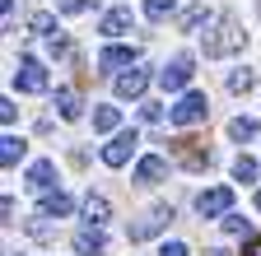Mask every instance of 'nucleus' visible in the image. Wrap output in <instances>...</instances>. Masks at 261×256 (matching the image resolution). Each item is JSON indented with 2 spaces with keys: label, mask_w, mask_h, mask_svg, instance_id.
Instances as JSON below:
<instances>
[{
  "label": "nucleus",
  "mask_w": 261,
  "mask_h": 256,
  "mask_svg": "<svg viewBox=\"0 0 261 256\" xmlns=\"http://www.w3.org/2000/svg\"><path fill=\"white\" fill-rule=\"evenodd\" d=\"M145 89H149V75H145V70H126V75H117V98H140Z\"/></svg>",
  "instance_id": "9b49d317"
},
{
  "label": "nucleus",
  "mask_w": 261,
  "mask_h": 256,
  "mask_svg": "<svg viewBox=\"0 0 261 256\" xmlns=\"http://www.w3.org/2000/svg\"><path fill=\"white\" fill-rule=\"evenodd\" d=\"M121 66H136V47H103L98 51V70H121Z\"/></svg>",
  "instance_id": "9d476101"
},
{
  "label": "nucleus",
  "mask_w": 261,
  "mask_h": 256,
  "mask_svg": "<svg viewBox=\"0 0 261 256\" xmlns=\"http://www.w3.org/2000/svg\"><path fill=\"white\" fill-rule=\"evenodd\" d=\"M205 117H210V98H205L201 89H187L182 98L168 107V121H173V126H201Z\"/></svg>",
  "instance_id": "f03ea898"
},
{
  "label": "nucleus",
  "mask_w": 261,
  "mask_h": 256,
  "mask_svg": "<svg viewBox=\"0 0 261 256\" xmlns=\"http://www.w3.org/2000/svg\"><path fill=\"white\" fill-rule=\"evenodd\" d=\"M256 210H261V191H256Z\"/></svg>",
  "instance_id": "7c9ffc66"
},
{
  "label": "nucleus",
  "mask_w": 261,
  "mask_h": 256,
  "mask_svg": "<svg viewBox=\"0 0 261 256\" xmlns=\"http://www.w3.org/2000/svg\"><path fill=\"white\" fill-rule=\"evenodd\" d=\"M233 177H238V182H256V177H261V163H256V158H247V154H238V158H233Z\"/></svg>",
  "instance_id": "a211bd4d"
},
{
  "label": "nucleus",
  "mask_w": 261,
  "mask_h": 256,
  "mask_svg": "<svg viewBox=\"0 0 261 256\" xmlns=\"http://www.w3.org/2000/svg\"><path fill=\"white\" fill-rule=\"evenodd\" d=\"M56 10L61 14H80V10H89V0H56Z\"/></svg>",
  "instance_id": "393cba45"
},
{
  "label": "nucleus",
  "mask_w": 261,
  "mask_h": 256,
  "mask_svg": "<svg viewBox=\"0 0 261 256\" xmlns=\"http://www.w3.org/2000/svg\"><path fill=\"white\" fill-rule=\"evenodd\" d=\"M243 256H261V238H252V242L243 247Z\"/></svg>",
  "instance_id": "c85d7f7f"
},
{
  "label": "nucleus",
  "mask_w": 261,
  "mask_h": 256,
  "mask_svg": "<svg viewBox=\"0 0 261 256\" xmlns=\"http://www.w3.org/2000/svg\"><path fill=\"white\" fill-rule=\"evenodd\" d=\"M159 84L168 89V93H173V89H187V84H191V56H173L168 66L159 70Z\"/></svg>",
  "instance_id": "0eeeda50"
},
{
  "label": "nucleus",
  "mask_w": 261,
  "mask_h": 256,
  "mask_svg": "<svg viewBox=\"0 0 261 256\" xmlns=\"http://www.w3.org/2000/svg\"><path fill=\"white\" fill-rule=\"evenodd\" d=\"M247 42V33H243V19H233V14H219L215 19V33L205 38V56H228V51H238Z\"/></svg>",
  "instance_id": "f257e3e1"
},
{
  "label": "nucleus",
  "mask_w": 261,
  "mask_h": 256,
  "mask_svg": "<svg viewBox=\"0 0 261 256\" xmlns=\"http://www.w3.org/2000/svg\"><path fill=\"white\" fill-rule=\"evenodd\" d=\"M103 247H108V238L98 233V229H80L75 233V251L80 256H103Z\"/></svg>",
  "instance_id": "ddd939ff"
},
{
  "label": "nucleus",
  "mask_w": 261,
  "mask_h": 256,
  "mask_svg": "<svg viewBox=\"0 0 261 256\" xmlns=\"http://www.w3.org/2000/svg\"><path fill=\"white\" fill-rule=\"evenodd\" d=\"M51 177H56V163H51V158H38V163L28 168V186H33V191H42V196L51 191Z\"/></svg>",
  "instance_id": "f8f14e48"
},
{
  "label": "nucleus",
  "mask_w": 261,
  "mask_h": 256,
  "mask_svg": "<svg viewBox=\"0 0 261 256\" xmlns=\"http://www.w3.org/2000/svg\"><path fill=\"white\" fill-rule=\"evenodd\" d=\"M56 112H61V121H80V93L75 89H56Z\"/></svg>",
  "instance_id": "2eb2a0df"
},
{
  "label": "nucleus",
  "mask_w": 261,
  "mask_h": 256,
  "mask_svg": "<svg viewBox=\"0 0 261 256\" xmlns=\"http://www.w3.org/2000/svg\"><path fill=\"white\" fill-rule=\"evenodd\" d=\"M136 28V14H130L126 5H117V10H108L103 19H98V33L103 38H121V33H130Z\"/></svg>",
  "instance_id": "6e6552de"
},
{
  "label": "nucleus",
  "mask_w": 261,
  "mask_h": 256,
  "mask_svg": "<svg viewBox=\"0 0 261 256\" xmlns=\"http://www.w3.org/2000/svg\"><path fill=\"white\" fill-rule=\"evenodd\" d=\"M210 256H228V251H210Z\"/></svg>",
  "instance_id": "2f4dec72"
},
{
  "label": "nucleus",
  "mask_w": 261,
  "mask_h": 256,
  "mask_svg": "<svg viewBox=\"0 0 261 256\" xmlns=\"http://www.w3.org/2000/svg\"><path fill=\"white\" fill-rule=\"evenodd\" d=\"M215 14H210V5H187L182 10V33H196L201 23H210Z\"/></svg>",
  "instance_id": "dca6fc26"
},
{
  "label": "nucleus",
  "mask_w": 261,
  "mask_h": 256,
  "mask_svg": "<svg viewBox=\"0 0 261 256\" xmlns=\"http://www.w3.org/2000/svg\"><path fill=\"white\" fill-rule=\"evenodd\" d=\"M159 256H191V251H187V242H163Z\"/></svg>",
  "instance_id": "a878e982"
},
{
  "label": "nucleus",
  "mask_w": 261,
  "mask_h": 256,
  "mask_svg": "<svg viewBox=\"0 0 261 256\" xmlns=\"http://www.w3.org/2000/svg\"><path fill=\"white\" fill-rule=\"evenodd\" d=\"M28 28H33V33H42V38H56V14H47V10H38V14H33V19H28Z\"/></svg>",
  "instance_id": "412c9836"
},
{
  "label": "nucleus",
  "mask_w": 261,
  "mask_h": 256,
  "mask_svg": "<svg viewBox=\"0 0 261 256\" xmlns=\"http://www.w3.org/2000/svg\"><path fill=\"white\" fill-rule=\"evenodd\" d=\"M70 210H75V201L65 196V191H47V196H42V214L47 219H65Z\"/></svg>",
  "instance_id": "4468645a"
},
{
  "label": "nucleus",
  "mask_w": 261,
  "mask_h": 256,
  "mask_svg": "<svg viewBox=\"0 0 261 256\" xmlns=\"http://www.w3.org/2000/svg\"><path fill=\"white\" fill-rule=\"evenodd\" d=\"M14 117H19V107L5 98V103H0V121H5V126H14Z\"/></svg>",
  "instance_id": "cd10ccee"
},
{
  "label": "nucleus",
  "mask_w": 261,
  "mask_h": 256,
  "mask_svg": "<svg viewBox=\"0 0 261 256\" xmlns=\"http://www.w3.org/2000/svg\"><path fill=\"white\" fill-rule=\"evenodd\" d=\"M136 145H140V135H136V131H117V135L103 145V163H108V168H121V163H130Z\"/></svg>",
  "instance_id": "423d86ee"
},
{
  "label": "nucleus",
  "mask_w": 261,
  "mask_h": 256,
  "mask_svg": "<svg viewBox=\"0 0 261 256\" xmlns=\"http://www.w3.org/2000/svg\"><path fill=\"white\" fill-rule=\"evenodd\" d=\"M84 214H89V223H103V219L112 214V205H108L103 196H89V201H84Z\"/></svg>",
  "instance_id": "4be33fe9"
},
{
  "label": "nucleus",
  "mask_w": 261,
  "mask_h": 256,
  "mask_svg": "<svg viewBox=\"0 0 261 256\" xmlns=\"http://www.w3.org/2000/svg\"><path fill=\"white\" fill-rule=\"evenodd\" d=\"M256 84V75L252 70H233V75H228V93H247Z\"/></svg>",
  "instance_id": "5701e85b"
},
{
  "label": "nucleus",
  "mask_w": 261,
  "mask_h": 256,
  "mask_svg": "<svg viewBox=\"0 0 261 256\" xmlns=\"http://www.w3.org/2000/svg\"><path fill=\"white\" fill-rule=\"evenodd\" d=\"M168 219H173V205H154V210H145L136 223H130V242H145V238L163 233V229H168Z\"/></svg>",
  "instance_id": "20e7f679"
},
{
  "label": "nucleus",
  "mask_w": 261,
  "mask_h": 256,
  "mask_svg": "<svg viewBox=\"0 0 261 256\" xmlns=\"http://www.w3.org/2000/svg\"><path fill=\"white\" fill-rule=\"evenodd\" d=\"M117 126H121V112L117 107H98L93 112V131H117Z\"/></svg>",
  "instance_id": "aec40b11"
},
{
  "label": "nucleus",
  "mask_w": 261,
  "mask_h": 256,
  "mask_svg": "<svg viewBox=\"0 0 261 256\" xmlns=\"http://www.w3.org/2000/svg\"><path fill=\"white\" fill-rule=\"evenodd\" d=\"M14 89H19V93H47V70H42V61L19 56V66H14Z\"/></svg>",
  "instance_id": "7ed1b4c3"
},
{
  "label": "nucleus",
  "mask_w": 261,
  "mask_h": 256,
  "mask_svg": "<svg viewBox=\"0 0 261 256\" xmlns=\"http://www.w3.org/2000/svg\"><path fill=\"white\" fill-rule=\"evenodd\" d=\"M0 10H5V19H10L14 14V0H0Z\"/></svg>",
  "instance_id": "c756f323"
},
{
  "label": "nucleus",
  "mask_w": 261,
  "mask_h": 256,
  "mask_svg": "<svg viewBox=\"0 0 261 256\" xmlns=\"http://www.w3.org/2000/svg\"><path fill=\"white\" fill-rule=\"evenodd\" d=\"M23 149H28V145H23L19 135H5V140H0V163H5V168H14L19 158H23Z\"/></svg>",
  "instance_id": "f3484780"
},
{
  "label": "nucleus",
  "mask_w": 261,
  "mask_h": 256,
  "mask_svg": "<svg viewBox=\"0 0 261 256\" xmlns=\"http://www.w3.org/2000/svg\"><path fill=\"white\" fill-rule=\"evenodd\" d=\"M256 131H261L256 117H233V121H228V135H233V140H252Z\"/></svg>",
  "instance_id": "6ab92c4d"
},
{
  "label": "nucleus",
  "mask_w": 261,
  "mask_h": 256,
  "mask_svg": "<svg viewBox=\"0 0 261 256\" xmlns=\"http://www.w3.org/2000/svg\"><path fill=\"white\" fill-rule=\"evenodd\" d=\"M224 233H247V219H238V214H228V219H224Z\"/></svg>",
  "instance_id": "bb28decb"
},
{
  "label": "nucleus",
  "mask_w": 261,
  "mask_h": 256,
  "mask_svg": "<svg viewBox=\"0 0 261 256\" xmlns=\"http://www.w3.org/2000/svg\"><path fill=\"white\" fill-rule=\"evenodd\" d=\"M173 10H177V0H145V14L149 19H168Z\"/></svg>",
  "instance_id": "b1692460"
},
{
  "label": "nucleus",
  "mask_w": 261,
  "mask_h": 256,
  "mask_svg": "<svg viewBox=\"0 0 261 256\" xmlns=\"http://www.w3.org/2000/svg\"><path fill=\"white\" fill-rule=\"evenodd\" d=\"M233 210V186H210L196 196V214L201 219H215V214H228Z\"/></svg>",
  "instance_id": "39448f33"
},
{
  "label": "nucleus",
  "mask_w": 261,
  "mask_h": 256,
  "mask_svg": "<svg viewBox=\"0 0 261 256\" xmlns=\"http://www.w3.org/2000/svg\"><path fill=\"white\" fill-rule=\"evenodd\" d=\"M163 177H168V158H159V154H145L140 163H136V182L154 186V182H163Z\"/></svg>",
  "instance_id": "1a4fd4ad"
}]
</instances>
